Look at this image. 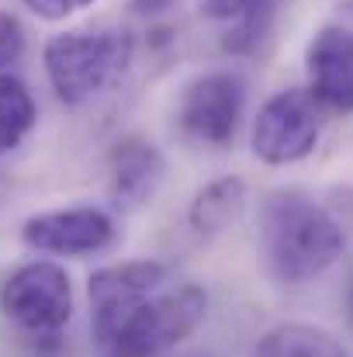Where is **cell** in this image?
<instances>
[{"label": "cell", "mask_w": 353, "mask_h": 357, "mask_svg": "<svg viewBox=\"0 0 353 357\" xmlns=\"http://www.w3.org/2000/svg\"><path fill=\"white\" fill-rule=\"evenodd\" d=\"M246 91L233 73H205L187 84L180 98V125L191 139L205 146H226L235 139L242 119Z\"/></svg>", "instance_id": "cell-7"}, {"label": "cell", "mask_w": 353, "mask_h": 357, "mask_svg": "<svg viewBox=\"0 0 353 357\" xmlns=\"http://www.w3.org/2000/svg\"><path fill=\"white\" fill-rule=\"evenodd\" d=\"M24 52V28L14 14L0 10V73L10 70V63H17Z\"/></svg>", "instance_id": "cell-15"}, {"label": "cell", "mask_w": 353, "mask_h": 357, "mask_svg": "<svg viewBox=\"0 0 353 357\" xmlns=\"http://www.w3.org/2000/svg\"><path fill=\"white\" fill-rule=\"evenodd\" d=\"M163 281H166V267L159 260H125V264H111L91 274L87 281L91 326L101 351L118 337L128 316L159 291Z\"/></svg>", "instance_id": "cell-6"}, {"label": "cell", "mask_w": 353, "mask_h": 357, "mask_svg": "<svg viewBox=\"0 0 353 357\" xmlns=\"http://www.w3.org/2000/svg\"><path fill=\"white\" fill-rule=\"evenodd\" d=\"M73 281L66 267L52 260H31L21 264L3 284H0V309L3 316L21 326L24 333L45 337L59 333L73 319Z\"/></svg>", "instance_id": "cell-4"}, {"label": "cell", "mask_w": 353, "mask_h": 357, "mask_svg": "<svg viewBox=\"0 0 353 357\" xmlns=\"http://www.w3.org/2000/svg\"><path fill=\"white\" fill-rule=\"evenodd\" d=\"M242 208H246V184L239 177H219L194 195L187 219L198 236H215L233 226Z\"/></svg>", "instance_id": "cell-13"}, {"label": "cell", "mask_w": 353, "mask_h": 357, "mask_svg": "<svg viewBox=\"0 0 353 357\" xmlns=\"http://www.w3.org/2000/svg\"><path fill=\"white\" fill-rule=\"evenodd\" d=\"M91 3H94V0H24V7H28L31 14L45 17V21H63V17H70V14L91 7Z\"/></svg>", "instance_id": "cell-16"}, {"label": "cell", "mask_w": 353, "mask_h": 357, "mask_svg": "<svg viewBox=\"0 0 353 357\" xmlns=\"http://www.w3.org/2000/svg\"><path fill=\"white\" fill-rule=\"evenodd\" d=\"M21 239L38 253L91 257L111 246L115 222L101 208H59V212L31 215L21 226Z\"/></svg>", "instance_id": "cell-8"}, {"label": "cell", "mask_w": 353, "mask_h": 357, "mask_svg": "<svg viewBox=\"0 0 353 357\" xmlns=\"http://www.w3.org/2000/svg\"><path fill=\"white\" fill-rule=\"evenodd\" d=\"M322 135V108L308 98V91L288 87L263 101V108L253 119V156L270 167H288L319 146Z\"/></svg>", "instance_id": "cell-5"}, {"label": "cell", "mask_w": 353, "mask_h": 357, "mask_svg": "<svg viewBox=\"0 0 353 357\" xmlns=\"http://www.w3.org/2000/svg\"><path fill=\"white\" fill-rule=\"evenodd\" d=\"M135 59V38L121 24L70 28L45 42L42 63L56 98L70 108H84L121 87Z\"/></svg>", "instance_id": "cell-2"}, {"label": "cell", "mask_w": 353, "mask_h": 357, "mask_svg": "<svg viewBox=\"0 0 353 357\" xmlns=\"http://www.w3.org/2000/svg\"><path fill=\"white\" fill-rule=\"evenodd\" d=\"M38 108L28 84L14 73H0V156L17 149L24 135L35 128Z\"/></svg>", "instance_id": "cell-14"}, {"label": "cell", "mask_w": 353, "mask_h": 357, "mask_svg": "<svg viewBox=\"0 0 353 357\" xmlns=\"http://www.w3.org/2000/svg\"><path fill=\"white\" fill-rule=\"evenodd\" d=\"M198 7L208 21H229L233 24L229 35H226L229 52H249L267 38L281 0H198Z\"/></svg>", "instance_id": "cell-11"}, {"label": "cell", "mask_w": 353, "mask_h": 357, "mask_svg": "<svg viewBox=\"0 0 353 357\" xmlns=\"http://www.w3.org/2000/svg\"><path fill=\"white\" fill-rule=\"evenodd\" d=\"M308 98L336 115L353 112V31L343 24H326L315 31L305 52Z\"/></svg>", "instance_id": "cell-9"}, {"label": "cell", "mask_w": 353, "mask_h": 357, "mask_svg": "<svg viewBox=\"0 0 353 357\" xmlns=\"http://www.w3.org/2000/svg\"><path fill=\"white\" fill-rule=\"evenodd\" d=\"M347 250V233L329 208L301 191H274L260 208V257L281 284L322 278Z\"/></svg>", "instance_id": "cell-1"}, {"label": "cell", "mask_w": 353, "mask_h": 357, "mask_svg": "<svg viewBox=\"0 0 353 357\" xmlns=\"http://www.w3.org/2000/svg\"><path fill=\"white\" fill-rule=\"evenodd\" d=\"M208 316V291L198 284H180L156 291L142 302L118 337L104 347V357H159L184 344Z\"/></svg>", "instance_id": "cell-3"}, {"label": "cell", "mask_w": 353, "mask_h": 357, "mask_svg": "<svg viewBox=\"0 0 353 357\" xmlns=\"http://www.w3.org/2000/svg\"><path fill=\"white\" fill-rule=\"evenodd\" d=\"M350 309H353V291H350Z\"/></svg>", "instance_id": "cell-18"}, {"label": "cell", "mask_w": 353, "mask_h": 357, "mask_svg": "<svg viewBox=\"0 0 353 357\" xmlns=\"http://www.w3.org/2000/svg\"><path fill=\"white\" fill-rule=\"evenodd\" d=\"M163 153L142 135H125L111 149V202L121 212L146 205L163 181Z\"/></svg>", "instance_id": "cell-10"}, {"label": "cell", "mask_w": 353, "mask_h": 357, "mask_svg": "<svg viewBox=\"0 0 353 357\" xmlns=\"http://www.w3.org/2000/svg\"><path fill=\"white\" fill-rule=\"evenodd\" d=\"M253 357H350V351L322 326L281 323L256 340Z\"/></svg>", "instance_id": "cell-12"}, {"label": "cell", "mask_w": 353, "mask_h": 357, "mask_svg": "<svg viewBox=\"0 0 353 357\" xmlns=\"http://www.w3.org/2000/svg\"><path fill=\"white\" fill-rule=\"evenodd\" d=\"M173 0H132V7L139 10V14H159V10H166Z\"/></svg>", "instance_id": "cell-17"}]
</instances>
